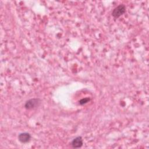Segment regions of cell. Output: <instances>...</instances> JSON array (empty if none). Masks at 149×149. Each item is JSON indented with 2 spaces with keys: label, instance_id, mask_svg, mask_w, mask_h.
Segmentation results:
<instances>
[{
  "label": "cell",
  "instance_id": "6da1fadb",
  "mask_svg": "<svg viewBox=\"0 0 149 149\" xmlns=\"http://www.w3.org/2000/svg\"><path fill=\"white\" fill-rule=\"evenodd\" d=\"M126 12V6L123 4H120L116 6L112 11V15L115 18H118Z\"/></svg>",
  "mask_w": 149,
  "mask_h": 149
},
{
  "label": "cell",
  "instance_id": "7a4b0ae2",
  "mask_svg": "<svg viewBox=\"0 0 149 149\" xmlns=\"http://www.w3.org/2000/svg\"><path fill=\"white\" fill-rule=\"evenodd\" d=\"M40 104V100L39 98H32L28 100L25 105L24 107L27 109H31L37 108Z\"/></svg>",
  "mask_w": 149,
  "mask_h": 149
},
{
  "label": "cell",
  "instance_id": "3957f363",
  "mask_svg": "<svg viewBox=\"0 0 149 149\" xmlns=\"http://www.w3.org/2000/svg\"><path fill=\"white\" fill-rule=\"evenodd\" d=\"M31 135L27 132L21 133L19 134L18 139L22 143H26L30 140Z\"/></svg>",
  "mask_w": 149,
  "mask_h": 149
},
{
  "label": "cell",
  "instance_id": "277c9868",
  "mask_svg": "<svg viewBox=\"0 0 149 149\" xmlns=\"http://www.w3.org/2000/svg\"><path fill=\"white\" fill-rule=\"evenodd\" d=\"M71 145L73 148H80L83 145V140L81 137L79 136L74 139Z\"/></svg>",
  "mask_w": 149,
  "mask_h": 149
},
{
  "label": "cell",
  "instance_id": "5b68a950",
  "mask_svg": "<svg viewBox=\"0 0 149 149\" xmlns=\"http://www.w3.org/2000/svg\"><path fill=\"white\" fill-rule=\"evenodd\" d=\"M90 101V98H84L81 99L79 103L80 105H84L85 104H86L87 102H88Z\"/></svg>",
  "mask_w": 149,
  "mask_h": 149
}]
</instances>
